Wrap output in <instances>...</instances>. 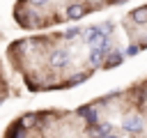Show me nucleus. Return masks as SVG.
<instances>
[{"instance_id":"nucleus-1","label":"nucleus","mask_w":147,"mask_h":138,"mask_svg":"<svg viewBox=\"0 0 147 138\" xmlns=\"http://www.w3.org/2000/svg\"><path fill=\"white\" fill-rule=\"evenodd\" d=\"M110 48H113V44H110V37H106V39H103L99 46H92V51H90V57H87V60H90V64H92V67H101Z\"/></svg>"},{"instance_id":"nucleus-2","label":"nucleus","mask_w":147,"mask_h":138,"mask_svg":"<svg viewBox=\"0 0 147 138\" xmlns=\"http://www.w3.org/2000/svg\"><path fill=\"white\" fill-rule=\"evenodd\" d=\"M106 37H110V34H103V30H101V25H90L87 30H85V37H83V41L85 44H90V46H99Z\"/></svg>"},{"instance_id":"nucleus-3","label":"nucleus","mask_w":147,"mask_h":138,"mask_svg":"<svg viewBox=\"0 0 147 138\" xmlns=\"http://www.w3.org/2000/svg\"><path fill=\"white\" fill-rule=\"evenodd\" d=\"M69 57H71V53H69L67 48H55V51L51 53V57H48V64L55 67V69H60V67H67Z\"/></svg>"},{"instance_id":"nucleus-4","label":"nucleus","mask_w":147,"mask_h":138,"mask_svg":"<svg viewBox=\"0 0 147 138\" xmlns=\"http://www.w3.org/2000/svg\"><path fill=\"white\" fill-rule=\"evenodd\" d=\"M85 14H87V7L80 5V2H71V5L67 7V12H64V16H67L69 21H80Z\"/></svg>"},{"instance_id":"nucleus-5","label":"nucleus","mask_w":147,"mask_h":138,"mask_svg":"<svg viewBox=\"0 0 147 138\" xmlns=\"http://www.w3.org/2000/svg\"><path fill=\"white\" fill-rule=\"evenodd\" d=\"M122 62H124V53H119L117 48H110L101 67H103V69H115V67H117V64H122Z\"/></svg>"},{"instance_id":"nucleus-6","label":"nucleus","mask_w":147,"mask_h":138,"mask_svg":"<svg viewBox=\"0 0 147 138\" xmlns=\"http://www.w3.org/2000/svg\"><path fill=\"white\" fill-rule=\"evenodd\" d=\"M122 126H124L126 133H140V131H142V120H140L138 115H133V117H126Z\"/></svg>"},{"instance_id":"nucleus-7","label":"nucleus","mask_w":147,"mask_h":138,"mask_svg":"<svg viewBox=\"0 0 147 138\" xmlns=\"http://www.w3.org/2000/svg\"><path fill=\"white\" fill-rule=\"evenodd\" d=\"M129 21H131V23H138V25L147 23V5H142V7H136V9L129 14Z\"/></svg>"},{"instance_id":"nucleus-8","label":"nucleus","mask_w":147,"mask_h":138,"mask_svg":"<svg viewBox=\"0 0 147 138\" xmlns=\"http://www.w3.org/2000/svg\"><path fill=\"white\" fill-rule=\"evenodd\" d=\"M113 131V124L110 122H101V124H94L92 129H90V136H94V138H103V136H108Z\"/></svg>"},{"instance_id":"nucleus-9","label":"nucleus","mask_w":147,"mask_h":138,"mask_svg":"<svg viewBox=\"0 0 147 138\" xmlns=\"http://www.w3.org/2000/svg\"><path fill=\"white\" fill-rule=\"evenodd\" d=\"M78 115H80V117H85V120H87V124H96V113H94V108L83 106V108H78Z\"/></svg>"},{"instance_id":"nucleus-10","label":"nucleus","mask_w":147,"mask_h":138,"mask_svg":"<svg viewBox=\"0 0 147 138\" xmlns=\"http://www.w3.org/2000/svg\"><path fill=\"white\" fill-rule=\"evenodd\" d=\"M87 76H90L87 71H78V74H74V76H71L69 80H64V85H67V87H71V85H78V83H83V80H85Z\"/></svg>"},{"instance_id":"nucleus-11","label":"nucleus","mask_w":147,"mask_h":138,"mask_svg":"<svg viewBox=\"0 0 147 138\" xmlns=\"http://www.w3.org/2000/svg\"><path fill=\"white\" fill-rule=\"evenodd\" d=\"M34 122H37V113H30V115H23V117H21V126H23V129L34 126Z\"/></svg>"},{"instance_id":"nucleus-12","label":"nucleus","mask_w":147,"mask_h":138,"mask_svg":"<svg viewBox=\"0 0 147 138\" xmlns=\"http://www.w3.org/2000/svg\"><path fill=\"white\" fill-rule=\"evenodd\" d=\"M80 32H83L80 28H69V30H64V32H62V37H64V41H71V39H76Z\"/></svg>"},{"instance_id":"nucleus-13","label":"nucleus","mask_w":147,"mask_h":138,"mask_svg":"<svg viewBox=\"0 0 147 138\" xmlns=\"http://www.w3.org/2000/svg\"><path fill=\"white\" fill-rule=\"evenodd\" d=\"M142 48H145V44H131V46L126 48V55H129V57H133V55H138Z\"/></svg>"},{"instance_id":"nucleus-14","label":"nucleus","mask_w":147,"mask_h":138,"mask_svg":"<svg viewBox=\"0 0 147 138\" xmlns=\"http://www.w3.org/2000/svg\"><path fill=\"white\" fill-rule=\"evenodd\" d=\"M46 2H51V0H28V5H32V7H41Z\"/></svg>"},{"instance_id":"nucleus-15","label":"nucleus","mask_w":147,"mask_h":138,"mask_svg":"<svg viewBox=\"0 0 147 138\" xmlns=\"http://www.w3.org/2000/svg\"><path fill=\"white\" fill-rule=\"evenodd\" d=\"M110 5H122V2H126V0H108Z\"/></svg>"},{"instance_id":"nucleus-16","label":"nucleus","mask_w":147,"mask_h":138,"mask_svg":"<svg viewBox=\"0 0 147 138\" xmlns=\"http://www.w3.org/2000/svg\"><path fill=\"white\" fill-rule=\"evenodd\" d=\"M103 138H117V136H113V133H108V136H103Z\"/></svg>"}]
</instances>
